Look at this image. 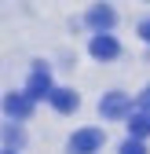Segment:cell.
Instances as JSON below:
<instances>
[{
  "mask_svg": "<svg viewBox=\"0 0 150 154\" xmlns=\"http://www.w3.org/2000/svg\"><path fill=\"white\" fill-rule=\"evenodd\" d=\"M128 132H132L136 140L150 136V114H128Z\"/></svg>",
  "mask_w": 150,
  "mask_h": 154,
  "instance_id": "8",
  "label": "cell"
},
{
  "mask_svg": "<svg viewBox=\"0 0 150 154\" xmlns=\"http://www.w3.org/2000/svg\"><path fill=\"white\" fill-rule=\"evenodd\" d=\"M4 154H15V150H4Z\"/></svg>",
  "mask_w": 150,
  "mask_h": 154,
  "instance_id": "13",
  "label": "cell"
},
{
  "mask_svg": "<svg viewBox=\"0 0 150 154\" xmlns=\"http://www.w3.org/2000/svg\"><path fill=\"white\" fill-rule=\"evenodd\" d=\"M33 99H51V92H55V85H51V73H48V66H33V77H29V88H26Z\"/></svg>",
  "mask_w": 150,
  "mask_h": 154,
  "instance_id": "2",
  "label": "cell"
},
{
  "mask_svg": "<svg viewBox=\"0 0 150 154\" xmlns=\"http://www.w3.org/2000/svg\"><path fill=\"white\" fill-rule=\"evenodd\" d=\"M15 143H18V147H22V132H15V128H8V150H11Z\"/></svg>",
  "mask_w": 150,
  "mask_h": 154,
  "instance_id": "10",
  "label": "cell"
},
{
  "mask_svg": "<svg viewBox=\"0 0 150 154\" xmlns=\"http://www.w3.org/2000/svg\"><path fill=\"white\" fill-rule=\"evenodd\" d=\"M139 37H143V41H146V44H150V18H146V22H143V26H139Z\"/></svg>",
  "mask_w": 150,
  "mask_h": 154,
  "instance_id": "11",
  "label": "cell"
},
{
  "mask_svg": "<svg viewBox=\"0 0 150 154\" xmlns=\"http://www.w3.org/2000/svg\"><path fill=\"white\" fill-rule=\"evenodd\" d=\"M88 22L95 26L99 33H110V29H114V22H117V15L110 11V8H92V11H88Z\"/></svg>",
  "mask_w": 150,
  "mask_h": 154,
  "instance_id": "7",
  "label": "cell"
},
{
  "mask_svg": "<svg viewBox=\"0 0 150 154\" xmlns=\"http://www.w3.org/2000/svg\"><path fill=\"white\" fill-rule=\"evenodd\" d=\"M103 132L99 128H81V132H73V140H70V150L73 154H95L99 147H103Z\"/></svg>",
  "mask_w": 150,
  "mask_h": 154,
  "instance_id": "1",
  "label": "cell"
},
{
  "mask_svg": "<svg viewBox=\"0 0 150 154\" xmlns=\"http://www.w3.org/2000/svg\"><path fill=\"white\" fill-rule=\"evenodd\" d=\"M117 41L110 33H99V37H92V55H95L99 63H110V59H117Z\"/></svg>",
  "mask_w": 150,
  "mask_h": 154,
  "instance_id": "5",
  "label": "cell"
},
{
  "mask_svg": "<svg viewBox=\"0 0 150 154\" xmlns=\"http://www.w3.org/2000/svg\"><path fill=\"white\" fill-rule=\"evenodd\" d=\"M128 106H132V99H128L124 92H110L106 99L99 103V114H103V118H121V114H128Z\"/></svg>",
  "mask_w": 150,
  "mask_h": 154,
  "instance_id": "4",
  "label": "cell"
},
{
  "mask_svg": "<svg viewBox=\"0 0 150 154\" xmlns=\"http://www.w3.org/2000/svg\"><path fill=\"white\" fill-rule=\"evenodd\" d=\"M77 92H70V88H55L51 92V106L55 110H59V114H73V110H77Z\"/></svg>",
  "mask_w": 150,
  "mask_h": 154,
  "instance_id": "6",
  "label": "cell"
},
{
  "mask_svg": "<svg viewBox=\"0 0 150 154\" xmlns=\"http://www.w3.org/2000/svg\"><path fill=\"white\" fill-rule=\"evenodd\" d=\"M139 103H143V106L150 110V88H143V95H139Z\"/></svg>",
  "mask_w": 150,
  "mask_h": 154,
  "instance_id": "12",
  "label": "cell"
},
{
  "mask_svg": "<svg viewBox=\"0 0 150 154\" xmlns=\"http://www.w3.org/2000/svg\"><path fill=\"white\" fill-rule=\"evenodd\" d=\"M121 154H146V147H143V143H139V140L132 136V140H128V143L121 147Z\"/></svg>",
  "mask_w": 150,
  "mask_h": 154,
  "instance_id": "9",
  "label": "cell"
},
{
  "mask_svg": "<svg viewBox=\"0 0 150 154\" xmlns=\"http://www.w3.org/2000/svg\"><path fill=\"white\" fill-rule=\"evenodd\" d=\"M4 110H8V118H29L33 114V95L29 92H8V99H4Z\"/></svg>",
  "mask_w": 150,
  "mask_h": 154,
  "instance_id": "3",
  "label": "cell"
}]
</instances>
